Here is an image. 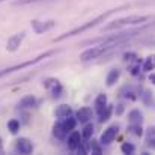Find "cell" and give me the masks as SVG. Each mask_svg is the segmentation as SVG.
<instances>
[{
  "label": "cell",
  "instance_id": "6da1fadb",
  "mask_svg": "<svg viewBox=\"0 0 155 155\" xmlns=\"http://www.w3.org/2000/svg\"><path fill=\"white\" fill-rule=\"evenodd\" d=\"M119 11H122V8H114V9H110V11L104 12V14H101V15H98L97 18H94L92 21H87V23H84L83 26H80V27H77V29H74V30H71V32H68V33H63V35L57 36V38L54 39V42H59V41H63V39H66V38L75 36V35H78V33H83V32L89 30L91 27H95L97 24H100V23H101V21H104L108 15H111V14H114V12H119Z\"/></svg>",
  "mask_w": 155,
  "mask_h": 155
},
{
  "label": "cell",
  "instance_id": "7a4b0ae2",
  "mask_svg": "<svg viewBox=\"0 0 155 155\" xmlns=\"http://www.w3.org/2000/svg\"><path fill=\"white\" fill-rule=\"evenodd\" d=\"M149 20H152V17H149V15H130V17H125V18L110 21L105 27H103V32L117 30V29H122V27H127V26H134V24H143Z\"/></svg>",
  "mask_w": 155,
  "mask_h": 155
},
{
  "label": "cell",
  "instance_id": "3957f363",
  "mask_svg": "<svg viewBox=\"0 0 155 155\" xmlns=\"http://www.w3.org/2000/svg\"><path fill=\"white\" fill-rule=\"evenodd\" d=\"M122 44L119 45H114V44H100V45H94L92 48H87L80 54V60L81 62H89V60H94V59H98V57H103L104 54L113 51L114 48L120 47Z\"/></svg>",
  "mask_w": 155,
  "mask_h": 155
},
{
  "label": "cell",
  "instance_id": "277c9868",
  "mask_svg": "<svg viewBox=\"0 0 155 155\" xmlns=\"http://www.w3.org/2000/svg\"><path fill=\"white\" fill-rule=\"evenodd\" d=\"M53 54H56V51H54V50H50V51H45V53H42V54H39V56H36V57H33L32 60H26V62H23V63H20V65H14V66H11V68L2 69V71H0V78L5 77V75H8V74H12V72H15V71H20V69H23V68L33 66V65H36L38 62H41L42 59H45V57H48V56H53Z\"/></svg>",
  "mask_w": 155,
  "mask_h": 155
},
{
  "label": "cell",
  "instance_id": "5b68a950",
  "mask_svg": "<svg viewBox=\"0 0 155 155\" xmlns=\"http://www.w3.org/2000/svg\"><path fill=\"white\" fill-rule=\"evenodd\" d=\"M117 134H119V127H117V125L108 127L103 134H101L100 143H101V145H110L111 142H114V139L117 137Z\"/></svg>",
  "mask_w": 155,
  "mask_h": 155
},
{
  "label": "cell",
  "instance_id": "8992f818",
  "mask_svg": "<svg viewBox=\"0 0 155 155\" xmlns=\"http://www.w3.org/2000/svg\"><path fill=\"white\" fill-rule=\"evenodd\" d=\"M15 151H17L18 154L29 155L33 152V145H32V142H30L29 139L21 137V139H18V140L15 142Z\"/></svg>",
  "mask_w": 155,
  "mask_h": 155
},
{
  "label": "cell",
  "instance_id": "52a82bcc",
  "mask_svg": "<svg viewBox=\"0 0 155 155\" xmlns=\"http://www.w3.org/2000/svg\"><path fill=\"white\" fill-rule=\"evenodd\" d=\"M44 84H45V87L50 91V94H51L54 98H59V97H60L63 87H62V84L59 83V80H56V78H48V80H45Z\"/></svg>",
  "mask_w": 155,
  "mask_h": 155
},
{
  "label": "cell",
  "instance_id": "ba28073f",
  "mask_svg": "<svg viewBox=\"0 0 155 155\" xmlns=\"http://www.w3.org/2000/svg\"><path fill=\"white\" fill-rule=\"evenodd\" d=\"M23 39H24V32H21V33H15L14 36H11V38L8 39L6 50H8V51H15V50L21 45Z\"/></svg>",
  "mask_w": 155,
  "mask_h": 155
},
{
  "label": "cell",
  "instance_id": "9c48e42d",
  "mask_svg": "<svg viewBox=\"0 0 155 155\" xmlns=\"http://www.w3.org/2000/svg\"><path fill=\"white\" fill-rule=\"evenodd\" d=\"M75 119L80 124H87L92 119V110L89 107H81L80 110H77L75 113Z\"/></svg>",
  "mask_w": 155,
  "mask_h": 155
},
{
  "label": "cell",
  "instance_id": "30bf717a",
  "mask_svg": "<svg viewBox=\"0 0 155 155\" xmlns=\"http://www.w3.org/2000/svg\"><path fill=\"white\" fill-rule=\"evenodd\" d=\"M81 140H83L81 134H80L78 131H74V130H72L71 134H69V137H68V148H69L71 151H75V149L80 146Z\"/></svg>",
  "mask_w": 155,
  "mask_h": 155
},
{
  "label": "cell",
  "instance_id": "8fae6325",
  "mask_svg": "<svg viewBox=\"0 0 155 155\" xmlns=\"http://www.w3.org/2000/svg\"><path fill=\"white\" fill-rule=\"evenodd\" d=\"M54 21H47V23H42V21H38V20H33L32 21V27L35 29L36 33H44L47 30H50L54 27Z\"/></svg>",
  "mask_w": 155,
  "mask_h": 155
},
{
  "label": "cell",
  "instance_id": "7c38bea8",
  "mask_svg": "<svg viewBox=\"0 0 155 155\" xmlns=\"http://www.w3.org/2000/svg\"><path fill=\"white\" fill-rule=\"evenodd\" d=\"M60 120V125H62V128H63V131L68 134V133H71L74 128H75V125H77V119H74V117H71V116H68V117H63V119H59Z\"/></svg>",
  "mask_w": 155,
  "mask_h": 155
},
{
  "label": "cell",
  "instance_id": "4fadbf2b",
  "mask_svg": "<svg viewBox=\"0 0 155 155\" xmlns=\"http://www.w3.org/2000/svg\"><path fill=\"white\" fill-rule=\"evenodd\" d=\"M71 113H72V108H71L69 105H66V104H62V105H59V107L54 110V114H56L57 119L68 117V116H71Z\"/></svg>",
  "mask_w": 155,
  "mask_h": 155
},
{
  "label": "cell",
  "instance_id": "5bb4252c",
  "mask_svg": "<svg viewBox=\"0 0 155 155\" xmlns=\"http://www.w3.org/2000/svg\"><path fill=\"white\" fill-rule=\"evenodd\" d=\"M36 105V98L35 97H32V95H27V97H24L20 103H18V108H32V107H35Z\"/></svg>",
  "mask_w": 155,
  "mask_h": 155
},
{
  "label": "cell",
  "instance_id": "9a60e30c",
  "mask_svg": "<svg viewBox=\"0 0 155 155\" xmlns=\"http://www.w3.org/2000/svg\"><path fill=\"white\" fill-rule=\"evenodd\" d=\"M107 105H108V104H107V97H105L104 94H100V95L97 97V100H95V111L100 114Z\"/></svg>",
  "mask_w": 155,
  "mask_h": 155
},
{
  "label": "cell",
  "instance_id": "2e32d148",
  "mask_svg": "<svg viewBox=\"0 0 155 155\" xmlns=\"http://www.w3.org/2000/svg\"><path fill=\"white\" fill-rule=\"evenodd\" d=\"M145 142L149 148L155 149V127H151L146 130V134H145Z\"/></svg>",
  "mask_w": 155,
  "mask_h": 155
},
{
  "label": "cell",
  "instance_id": "e0dca14e",
  "mask_svg": "<svg viewBox=\"0 0 155 155\" xmlns=\"http://www.w3.org/2000/svg\"><path fill=\"white\" fill-rule=\"evenodd\" d=\"M128 122L130 124H142L143 122V116H142V113H140V110H131L130 113H128Z\"/></svg>",
  "mask_w": 155,
  "mask_h": 155
},
{
  "label": "cell",
  "instance_id": "ac0fdd59",
  "mask_svg": "<svg viewBox=\"0 0 155 155\" xmlns=\"http://www.w3.org/2000/svg\"><path fill=\"white\" fill-rule=\"evenodd\" d=\"M119 77H120V71H119V69H111V71L108 72L107 78H105L107 86H108V87H110V86H113V84L119 80Z\"/></svg>",
  "mask_w": 155,
  "mask_h": 155
},
{
  "label": "cell",
  "instance_id": "d6986e66",
  "mask_svg": "<svg viewBox=\"0 0 155 155\" xmlns=\"http://www.w3.org/2000/svg\"><path fill=\"white\" fill-rule=\"evenodd\" d=\"M152 69H155V54L148 56L145 63H143V66H142V71H145V72H149Z\"/></svg>",
  "mask_w": 155,
  "mask_h": 155
},
{
  "label": "cell",
  "instance_id": "ffe728a7",
  "mask_svg": "<svg viewBox=\"0 0 155 155\" xmlns=\"http://www.w3.org/2000/svg\"><path fill=\"white\" fill-rule=\"evenodd\" d=\"M53 134L57 137V139H65L66 137V133L63 131V128H62V125H60V120H57L56 124H54V127H53Z\"/></svg>",
  "mask_w": 155,
  "mask_h": 155
},
{
  "label": "cell",
  "instance_id": "44dd1931",
  "mask_svg": "<svg viewBox=\"0 0 155 155\" xmlns=\"http://www.w3.org/2000/svg\"><path fill=\"white\" fill-rule=\"evenodd\" d=\"M128 131H130L131 134H134L136 137H142V136H143V128H142V124H130Z\"/></svg>",
  "mask_w": 155,
  "mask_h": 155
},
{
  "label": "cell",
  "instance_id": "7402d4cb",
  "mask_svg": "<svg viewBox=\"0 0 155 155\" xmlns=\"http://www.w3.org/2000/svg\"><path fill=\"white\" fill-rule=\"evenodd\" d=\"M92 134H94V125H92V124H87V125L83 128V131H81V137H83L84 140H91Z\"/></svg>",
  "mask_w": 155,
  "mask_h": 155
},
{
  "label": "cell",
  "instance_id": "603a6c76",
  "mask_svg": "<svg viewBox=\"0 0 155 155\" xmlns=\"http://www.w3.org/2000/svg\"><path fill=\"white\" fill-rule=\"evenodd\" d=\"M111 111H113L111 105H107L103 111L100 113V122H107L110 119V116H111Z\"/></svg>",
  "mask_w": 155,
  "mask_h": 155
},
{
  "label": "cell",
  "instance_id": "cb8c5ba5",
  "mask_svg": "<svg viewBox=\"0 0 155 155\" xmlns=\"http://www.w3.org/2000/svg\"><path fill=\"white\" fill-rule=\"evenodd\" d=\"M8 130H9L12 134H17V133L20 131V122H18L17 119H11V120L8 122Z\"/></svg>",
  "mask_w": 155,
  "mask_h": 155
},
{
  "label": "cell",
  "instance_id": "d4e9b609",
  "mask_svg": "<svg viewBox=\"0 0 155 155\" xmlns=\"http://www.w3.org/2000/svg\"><path fill=\"white\" fill-rule=\"evenodd\" d=\"M120 151H122V154H134V152H136V146H134L133 143L125 142V143H122Z\"/></svg>",
  "mask_w": 155,
  "mask_h": 155
},
{
  "label": "cell",
  "instance_id": "484cf974",
  "mask_svg": "<svg viewBox=\"0 0 155 155\" xmlns=\"http://www.w3.org/2000/svg\"><path fill=\"white\" fill-rule=\"evenodd\" d=\"M140 98L143 100V103L146 104V105H149V104H151V94H149V91L143 89V91H142V94H140Z\"/></svg>",
  "mask_w": 155,
  "mask_h": 155
},
{
  "label": "cell",
  "instance_id": "4316f807",
  "mask_svg": "<svg viewBox=\"0 0 155 155\" xmlns=\"http://www.w3.org/2000/svg\"><path fill=\"white\" fill-rule=\"evenodd\" d=\"M125 98H127V100H130V101H136L137 95H136V92H134L133 89H130V91L125 94Z\"/></svg>",
  "mask_w": 155,
  "mask_h": 155
},
{
  "label": "cell",
  "instance_id": "83f0119b",
  "mask_svg": "<svg viewBox=\"0 0 155 155\" xmlns=\"http://www.w3.org/2000/svg\"><path fill=\"white\" fill-rule=\"evenodd\" d=\"M91 152H92V154L100 155V154H101V148H100L95 142H92V145H91Z\"/></svg>",
  "mask_w": 155,
  "mask_h": 155
},
{
  "label": "cell",
  "instance_id": "f1b7e54d",
  "mask_svg": "<svg viewBox=\"0 0 155 155\" xmlns=\"http://www.w3.org/2000/svg\"><path fill=\"white\" fill-rule=\"evenodd\" d=\"M134 57H136L134 53H125V54H124V60H125V62H131Z\"/></svg>",
  "mask_w": 155,
  "mask_h": 155
},
{
  "label": "cell",
  "instance_id": "f546056e",
  "mask_svg": "<svg viewBox=\"0 0 155 155\" xmlns=\"http://www.w3.org/2000/svg\"><path fill=\"white\" fill-rule=\"evenodd\" d=\"M139 72H140V63H137V65H134L131 68V74L133 75H139Z\"/></svg>",
  "mask_w": 155,
  "mask_h": 155
},
{
  "label": "cell",
  "instance_id": "4dcf8cb0",
  "mask_svg": "<svg viewBox=\"0 0 155 155\" xmlns=\"http://www.w3.org/2000/svg\"><path fill=\"white\" fill-rule=\"evenodd\" d=\"M35 2H39V0H18L17 5H27V3H35Z\"/></svg>",
  "mask_w": 155,
  "mask_h": 155
},
{
  "label": "cell",
  "instance_id": "1f68e13d",
  "mask_svg": "<svg viewBox=\"0 0 155 155\" xmlns=\"http://www.w3.org/2000/svg\"><path fill=\"white\" fill-rule=\"evenodd\" d=\"M122 111H124V105H122V104H119V105H117V108H116V114H122Z\"/></svg>",
  "mask_w": 155,
  "mask_h": 155
},
{
  "label": "cell",
  "instance_id": "d6a6232c",
  "mask_svg": "<svg viewBox=\"0 0 155 155\" xmlns=\"http://www.w3.org/2000/svg\"><path fill=\"white\" fill-rule=\"evenodd\" d=\"M149 81H151L152 84H155V72H152V74L149 75Z\"/></svg>",
  "mask_w": 155,
  "mask_h": 155
},
{
  "label": "cell",
  "instance_id": "836d02e7",
  "mask_svg": "<svg viewBox=\"0 0 155 155\" xmlns=\"http://www.w3.org/2000/svg\"><path fill=\"white\" fill-rule=\"evenodd\" d=\"M0 2H5V0H0Z\"/></svg>",
  "mask_w": 155,
  "mask_h": 155
}]
</instances>
